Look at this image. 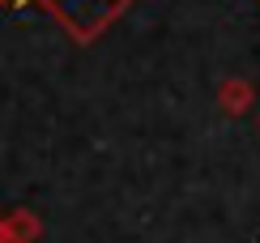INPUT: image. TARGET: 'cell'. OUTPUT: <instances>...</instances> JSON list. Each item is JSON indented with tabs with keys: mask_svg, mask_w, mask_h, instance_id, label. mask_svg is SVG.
<instances>
[{
	"mask_svg": "<svg viewBox=\"0 0 260 243\" xmlns=\"http://www.w3.org/2000/svg\"><path fill=\"white\" fill-rule=\"evenodd\" d=\"M30 5H43L77 43H90L124 13L128 0H30Z\"/></svg>",
	"mask_w": 260,
	"mask_h": 243,
	"instance_id": "cell-1",
	"label": "cell"
},
{
	"mask_svg": "<svg viewBox=\"0 0 260 243\" xmlns=\"http://www.w3.org/2000/svg\"><path fill=\"white\" fill-rule=\"evenodd\" d=\"M0 5H26V0H0Z\"/></svg>",
	"mask_w": 260,
	"mask_h": 243,
	"instance_id": "cell-2",
	"label": "cell"
}]
</instances>
